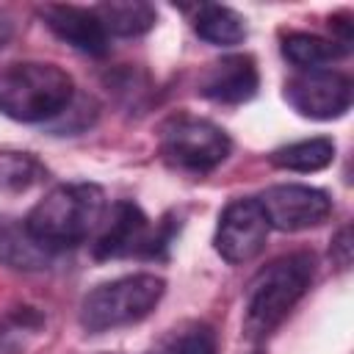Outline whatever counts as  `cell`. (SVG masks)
I'll return each mask as SVG.
<instances>
[{
	"label": "cell",
	"instance_id": "cell-7",
	"mask_svg": "<svg viewBox=\"0 0 354 354\" xmlns=\"http://www.w3.org/2000/svg\"><path fill=\"white\" fill-rule=\"evenodd\" d=\"M351 77L337 69H310L296 72L285 80V100L288 105L315 122L340 119L351 108Z\"/></svg>",
	"mask_w": 354,
	"mask_h": 354
},
{
	"label": "cell",
	"instance_id": "cell-20",
	"mask_svg": "<svg viewBox=\"0 0 354 354\" xmlns=\"http://www.w3.org/2000/svg\"><path fill=\"white\" fill-rule=\"evenodd\" d=\"M0 354H14V348L8 346V340H6V337H0Z\"/></svg>",
	"mask_w": 354,
	"mask_h": 354
},
{
	"label": "cell",
	"instance_id": "cell-9",
	"mask_svg": "<svg viewBox=\"0 0 354 354\" xmlns=\"http://www.w3.org/2000/svg\"><path fill=\"white\" fill-rule=\"evenodd\" d=\"M268 227L279 232H301L310 227H318L332 213V199L326 191L299 183L271 185L257 196Z\"/></svg>",
	"mask_w": 354,
	"mask_h": 354
},
{
	"label": "cell",
	"instance_id": "cell-19",
	"mask_svg": "<svg viewBox=\"0 0 354 354\" xmlns=\"http://www.w3.org/2000/svg\"><path fill=\"white\" fill-rule=\"evenodd\" d=\"M329 254H332L335 266H340V268H348V266H351V227H343V230L335 235Z\"/></svg>",
	"mask_w": 354,
	"mask_h": 354
},
{
	"label": "cell",
	"instance_id": "cell-8",
	"mask_svg": "<svg viewBox=\"0 0 354 354\" xmlns=\"http://www.w3.org/2000/svg\"><path fill=\"white\" fill-rule=\"evenodd\" d=\"M268 230L271 227L266 221V213H263L257 196L232 199L218 216L213 246H216L218 257L227 260L230 266H243L263 252Z\"/></svg>",
	"mask_w": 354,
	"mask_h": 354
},
{
	"label": "cell",
	"instance_id": "cell-4",
	"mask_svg": "<svg viewBox=\"0 0 354 354\" xmlns=\"http://www.w3.org/2000/svg\"><path fill=\"white\" fill-rule=\"evenodd\" d=\"M166 293V282L155 274H127L97 285L80 304V326L88 335L113 332L144 321Z\"/></svg>",
	"mask_w": 354,
	"mask_h": 354
},
{
	"label": "cell",
	"instance_id": "cell-3",
	"mask_svg": "<svg viewBox=\"0 0 354 354\" xmlns=\"http://www.w3.org/2000/svg\"><path fill=\"white\" fill-rule=\"evenodd\" d=\"M75 100L72 77L44 61L0 66V113L14 122H53Z\"/></svg>",
	"mask_w": 354,
	"mask_h": 354
},
{
	"label": "cell",
	"instance_id": "cell-1",
	"mask_svg": "<svg viewBox=\"0 0 354 354\" xmlns=\"http://www.w3.org/2000/svg\"><path fill=\"white\" fill-rule=\"evenodd\" d=\"M105 213H108V202L100 185L64 183L47 191L30 207L25 227L47 252L55 254L88 241V235L102 227Z\"/></svg>",
	"mask_w": 354,
	"mask_h": 354
},
{
	"label": "cell",
	"instance_id": "cell-10",
	"mask_svg": "<svg viewBox=\"0 0 354 354\" xmlns=\"http://www.w3.org/2000/svg\"><path fill=\"white\" fill-rule=\"evenodd\" d=\"M260 75L252 55H224L213 61L196 83V91L221 105H241L257 94Z\"/></svg>",
	"mask_w": 354,
	"mask_h": 354
},
{
	"label": "cell",
	"instance_id": "cell-14",
	"mask_svg": "<svg viewBox=\"0 0 354 354\" xmlns=\"http://www.w3.org/2000/svg\"><path fill=\"white\" fill-rule=\"evenodd\" d=\"M348 50H343L335 39H324L315 33H304V30H293L282 36V55L285 61H290L299 72H310V69H329L332 61L343 58Z\"/></svg>",
	"mask_w": 354,
	"mask_h": 354
},
{
	"label": "cell",
	"instance_id": "cell-16",
	"mask_svg": "<svg viewBox=\"0 0 354 354\" xmlns=\"http://www.w3.org/2000/svg\"><path fill=\"white\" fill-rule=\"evenodd\" d=\"M194 30L218 47H232L246 39V22L238 11L227 6H199L194 17Z\"/></svg>",
	"mask_w": 354,
	"mask_h": 354
},
{
	"label": "cell",
	"instance_id": "cell-2",
	"mask_svg": "<svg viewBox=\"0 0 354 354\" xmlns=\"http://www.w3.org/2000/svg\"><path fill=\"white\" fill-rule=\"evenodd\" d=\"M315 274V260L307 252H290L263 266L246 285L243 332L252 340L268 337L307 293Z\"/></svg>",
	"mask_w": 354,
	"mask_h": 354
},
{
	"label": "cell",
	"instance_id": "cell-5",
	"mask_svg": "<svg viewBox=\"0 0 354 354\" xmlns=\"http://www.w3.org/2000/svg\"><path fill=\"white\" fill-rule=\"evenodd\" d=\"M160 158L185 174H207L216 166H221L232 149L230 136L199 116H188V113H177L169 116L160 124Z\"/></svg>",
	"mask_w": 354,
	"mask_h": 354
},
{
	"label": "cell",
	"instance_id": "cell-18",
	"mask_svg": "<svg viewBox=\"0 0 354 354\" xmlns=\"http://www.w3.org/2000/svg\"><path fill=\"white\" fill-rule=\"evenodd\" d=\"M160 354H216V335L207 324H185L171 332Z\"/></svg>",
	"mask_w": 354,
	"mask_h": 354
},
{
	"label": "cell",
	"instance_id": "cell-12",
	"mask_svg": "<svg viewBox=\"0 0 354 354\" xmlns=\"http://www.w3.org/2000/svg\"><path fill=\"white\" fill-rule=\"evenodd\" d=\"M53 252H47L25 227L22 218L0 216V263L17 271H41L53 263Z\"/></svg>",
	"mask_w": 354,
	"mask_h": 354
},
{
	"label": "cell",
	"instance_id": "cell-15",
	"mask_svg": "<svg viewBox=\"0 0 354 354\" xmlns=\"http://www.w3.org/2000/svg\"><path fill=\"white\" fill-rule=\"evenodd\" d=\"M332 160H335V141L326 138V136L293 141V144L279 147V149L271 152V163H274L277 169L301 171V174L321 171V169H326Z\"/></svg>",
	"mask_w": 354,
	"mask_h": 354
},
{
	"label": "cell",
	"instance_id": "cell-6",
	"mask_svg": "<svg viewBox=\"0 0 354 354\" xmlns=\"http://www.w3.org/2000/svg\"><path fill=\"white\" fill-rule=\"evenodd\" d=\"M171 241L169 230L152 227V221L144 216V210L133 202H113L111 210L102 218L94 257L111 260V257H158L160 249H166Z\"/></svg>",
	"mask_w": 354,
	"mask_h": 354
},
{
	"label": "cell",
	"instance_id": "cell-17",
	"mask_svg": "<svg viewBox=\"0 0 354 354\" xmlns=\"http://www.w3.org/2000/svg\"><path fill=\"white\" fill-rule=\"evenodd\" d=\"M47 177L44 163L33 152L0 149V194H22Z\"/></svg>",
	"mask_w": 354,
	"mask_h": 354
},
{
	"label": "cell",
	"instance_id": "cell-11",
	"mask_svg": "<svg viewBox=\"0 0 354 354\" xmlns=\"http://www.w3.org/2000/svg\"><path fill=\"white\" fill-rule=\"evenodd\" d=\"M44 25L69 47L86 55H105L108 53V33L91 8L77 6H44L41 8Z\"/></svg>",
	"mask_w": 354,
	"mask_h": 354
},
{
	"label": "cell",
	"instance_id": "cell-13",
	"mask_svg": "<svg viewBox=\"0 0 354 354\" xmlns=\"http://www.w3.org/2000/svg\"><path fill=\"white\" fill-rule=\"evenodd\" d=\"M97 14V19L102 22L108 36H144L147 30L155 28V8L149 3L141 0H111V3H100L91 8Z\"/></svg>",
	"mask_w": 354,
	"mask_h": 354
}]
</instances>
